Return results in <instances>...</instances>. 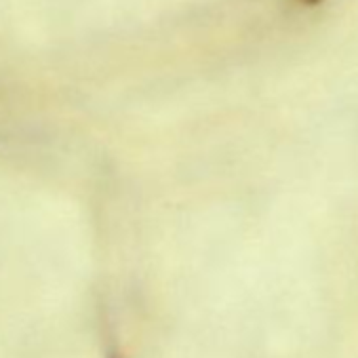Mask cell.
I'll return each mask as SVG.
<instances>
[{
	"label": "cell",
	"mask_w": 358,
	"mask_h": 358,
	"mask_svg": "<svg viewBox=\"0 0 358 358\" xmlns=\"http://www.w3.org/2000/svg\"><path fill=\"white\" fill-rule=\"evenodd\" d=\"M303 3H308V5H312V3H318V0H303Z\"/></svg>",
	"instance_id": "cell-1"
}]
</instances>
